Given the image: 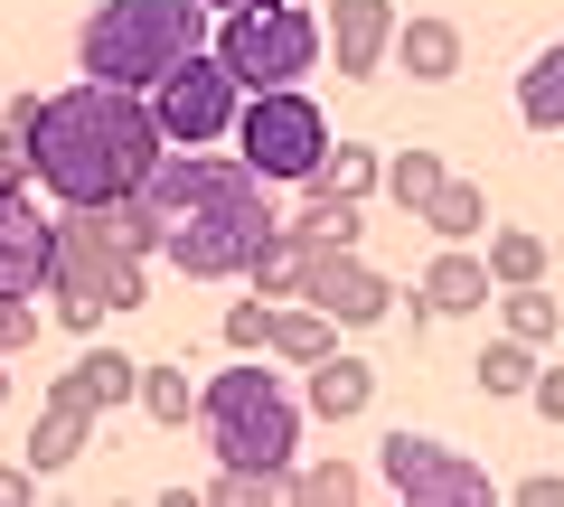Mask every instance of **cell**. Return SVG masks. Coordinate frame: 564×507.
Wrapping results in <instances>:
<instances>
[{"label": "cell", "mask_w": 564, "mask_h": 507, "mask_svg": "<svg viewBox=\"0 0 564 507\" xmlns=\"http://www.w3.org/2000/svg\"><path fill=\"white\" fill-rule=\"evenodd\" d=\"M20 122H29L39 188L57 207H113L170 161V132H161V113H151L141 85L85 76V85H66V95H29Z\"/></svg>", "instance_id": "1"}, {"label": "cell", "mask_w": 564, "mask_h": 507, "mask_svg": "<svg viewBox=\"0 0 564 507\" xmlns=\"http://www.w3.org/2000/svg\"><path fill=\"white\" fill-rule=\"evenodd\" d=\"M273 179H254L245 161H207V151H180L170 142V161L141 179V198L170 217V264L188 273V283H236V273H254V254L273 244V198H263Z\"/></svg>", "instance_id": "2"}, {"label": "cell", "mask_w": 564, "mask_h": 507, "mask_svg": "<svg viewBox=\"0 0 564 507\" xmlns=\"http://www.w3.org/2000/svg\"><path fill=\"white\" fill-rule=\"evenodd\" d=\"M207 47V0H95L76 29V66L104 85H151L170 76L180 57Z\"/></svg>", "instance_id": "3"}, {"label": "cell", "mask_w": 564, "mask_h": 507, "mask_svg": "<svg viewBox=\"0 0 564 507\" xmlns=\"http://www.w3.org/2000/svg\"><path fill=\"white\" fill-rule=\"evenodd\" d=\"M141 264L113 235V207H66L57 217V273H47V310L66 329H104L113 310H141Z\"/></svg>", "instance_id": "4"}, {"label": "cell", "mask_w": 564, "mask_h": 507, "mask_svg": "<svg viewBox=\"0 0 564 507\" xmlns=\"http://www.w3.org/2000/svg\"><path fill=\"white\" fill-rule=\"evenodd\" d=\"M198 423H207V442H217L226 470H292V451H302V405H292L282 376H263L254 357H236L226 376H207Z\"/></svg>", "instance_id": "5"}, {"label": "cell", "mask_w": 564, "mask_h": 507, "mask_svg": "<svg viewBox=\"0 0 564 507\" xmlns=\"http://www.w3.org/2000/svg\"><path fill=\"white\" fill-rule=\"evenodd\" d=\"M236 161L254 169V179H273V188H311L321 161H329V113L302 85H263L236 113Z\"/></svg>", "instance_id": "6"}, {"label": "cell", "mask_w": 564, "mask_h": 507, "mask_svg": "<svg viewBox=\"0 0 564 507\" xmlns=\"http://www.w3.org/2000/svg\"><path fill=\"white\" fill-rule=\"evenodd\" d=\"M321 38L329 29L311 20L302 0H245V10H226L217 57L245 76V95H263V85H302L321 66Z\"/></svg>", "instance_id": "7"}, {"label": "cell", "mask_w": 564, "mask_h": 507, "mask_svg": "<svg viewBox=\"0 0 564 507\" xmlns=\"http://www.w3.org/2000/svg\"><path fill=\"white\" fill-rule=\"evenodd\" d=\"M151 113H161V132H170L180 151H207V142H226V132H236L245 76L217 57V47H198V57H180L161 85H151Z\"/></svg>", "instance_id": "8"}, {"label": "cell", "mask_w": 564, "mask_h": 507, "mask_svg": "<svg viewBox=\"0 0 564 507\" xmlns=\"http://www.w3.org/2000/svg\"><path fill=\"white\" fill-rule=\"evenodd\" d=\"M377 470H386V488H395V498H414V507H480V498H489V470L470 461V451L414 432V423L377 442Z\"/></svg>", "instance_id": "9"}, {"label": "cell", "mask_w": 564, "mask_h": 507, "mask_svg": "<svg viewBox=\"0 0 564 507\" xmlns=\"http://www.w3.org/2000/svg\"><path fill=\"white\" fill-rule=\"evenodd\" d=\"M302 301H321L339 329H377L386 310H395V283H386L377 264H358V244H329V235H321V254H311V283H302Z\"/></svg>", "instance_id": "10"}, {"label": "cell", "mask_w": 564, "mask_h": 507, "mask_svg": "<svg viewBox=\"0 0 564 507\" xmlns=\"http://www.w3.org/2000/svg\"><path fill=\"white\" fill-rule=\"evenodd\" d=\"M95 423H104V395L85 386V366H66L57 386H47L39 423H29V451H20V461H29V470L47 480V470H66V461L85 451V442H95Z\"/></svg>", "instance_id": "11"}, {"label": "cell", "mask_w": 564, "mask_h": 507, "mask_svg": "<svg viewBox=\"0 0 564 507\" xmlns=\"http://www.w3.org/2000/svg\"><path fill=\"white\" fill-rule=\"evenodd\" d=\"M47 273H57V217L29 188H0V291H29L39 301Z\"/></svg>", "instance_id": "12"}, {"label": "cell", "mask_w": 564, "mask_h": 507, "mask_svg": "<svg viewBox=\"0 0 564 507\" xmlns=\"http://www.w3.org/2000/svg\"><path fill=\"white\" fill-rule=\"evenodd\" d=\"M489 291H499V273H489V254H462V244H443V254L423 264L414 301L433 310V320H462V310H489Z\"/></svg>", "instance_id": "13"}, {"label": "cell", "mask_w": 564, "mask_h": 507, "mask_svg": "<svg viewBox=\"0 0 564 507\" xmlns=\"http://www.w3.org/2000/svg\"><path fill=\"white\" fill-rule=\"evenodd\" d=\"M395 10L386 0H329V47H339V76H377V57L395 47Z\"/></svg>", "instance_id": "14"}, {"label": "cell", "mask_w": 564, "mask_h": 507, "mask_svg": "<svg viewBox=\"0 0 564 507\" xmlns=\"http://www.w3.org/2000/svg\"><path fill=\"white\" fill-rule=\"evenodd\" d=\"M311 254H321V225H311V217H282V225H273V244L254 254V291H263V301H302Z\"/></svg>", "instance_id": "15"}, {"label": "cell", "mask_w": 564, "mask_h": 507, "mask_svg": "<svg viewBox=\"0 0 564 507\" xmlns=\"http://www.w3.org/2000/svg\"><path fill=\"white\" fill-rule=\"evenodd\" d=\"M302 376H311V414H329V423H348V414L377 405V366L367 357H339V348H329V357L302 366Z\"/></svg>", "instance_id": "16"}, {"label": "cell", "mask_w": 564, "mask_h": 507, "mask_svg": "<svg viewBox=\"0 0 564 507\" xmlns=\"http://www.w3.org/2000/svg\"><path fill=\"white\" fill-rule=\"evenodd\" d=\"M395 66L414 85H452V76H462V29H452V20H404L395 29Z\"/></svg>", "instance_id": "17"}, {"label": "cell", "mask_w": 564, "mask_h": 507, "mask_svg": "<svg viewBox=\"0 0 564 507\" xmlns=\"http://www.w3.org/2000/svg\"><path fill=\"white\" fill-rule=\"evenodd\" d=\"M518 122H527V132H564V38L527 57V76H518Z\"/></svg>", "instance_id": "18"}, {"label": "cell", "mask_w": 564, "mask_h": 507, "mask_svg": "<svg viewBox=\"0 0 564 507\" xmlns=\"http://www.w3.org/2000/svg\"><path fill=\"white\" fill-rule=\"evenodd\" d=\"M443 179H452L443 151H395V161H386V198H395L404 217H423V207L443 198Z\"/></svg>", "instance_id": "19"}, {"label": "cell", "mask_w": 564, "mask_h": 507, "mask_svg": "<svg viewBox=\"0 0 564 507\" xmlns=\"http://www.w3.org/2000/svg\"><path fill=\"white\" fill-rule=\"evenodd\" d=\"M470 376H480V395H527V386H536V339H508V329H499Z\"/></svg>", "instance_id": "20"}, {"label": "cell", "mask_w": 564, "mask_h": 507, "mask_svg": "<svg viewBox=\"0 0 564 507\" xmlns=\"http://www.w3.org/2000/svg\"><path fill=\"white\" fill-rule=\"evenodd\" d=\"M329 329H339V320H329L321 301H311V310H273V357L282 366H321L329 357Z\"/></svg>", "instance_id": "21"}, {"label": "cell", "mask_w": 564, "mask_h": 507, "mask_svg": "<svg viewBox=\"0 0 564 507\" xmlns=\"http://www.w3.org/2000/svg\"><path fill=\"white\" fill-rule=\"evenodd\" d=\"M414 225H433V235H443V244H470V235H480V225H489V198H480V188H470V179H443V198L423 207Z\"/></svg>", "instance_id": "22"}, {"label": "cell", "mask_w": 564, "mask_h": 507, "mask_svg": "<svg viewBox=\"0 0 564 507\" xmlns=\"http://www.w3.org/2000/svg\"><path fill=\"white\" fill-rule=\"evenodd\" d=\"M489 273H499V291L545 283V235H527V225H499V235H489Z\"/></svg>", "instance_id": "23"}, {"label": "cell", "mask_w": 564, "mask_h": 507, "mask_svg": "<svg viewBox=\"0 0 564 507\" xmlns=\"http://www.w3.org/2000/svg\"><path fill=\"white\" fill-rule=\"evenodd\" d=\"M207 386H188V366H141V414L151 423H188Z\"/></svg>", "instance_id": "24"}, {"label": "cell", "mask_w": 564, "mask_h": 507, "mask_svg": "<svg viewBox=\"0 0 564 507\" xmlns=\"http://www.w3.org/2000/svg\"><path fill=\"white\" fill-rule=\"evenodd\" d=\"M499 329H508V339H555V329H564V301H545V283H518V291H508V301H499Z\"/></svg>", "instance_id": "25"}, {"label": "cell", "mask_w": 564, "mask_h": 507, "mask_svg": "<svg viewBox=\"0 0 564 507\" xmlns=\"http://www.w3.org/2000/svg\"><path fill=\"white\" fill-rule=\"evenodd\" d=\"M377 179H386V161H377V151H358V142H329V161H321V179H311V188H329V198H367Z\"/></svg>", "instance_id": "26"}, {"label": "cell", "mask_w": 564, "mask_h": 507, "mask_svg": "<svg viewBox=\"0 0 564 507\" xmlns=\"http://www.w3.org/2000/svg\"><path fill=\"white\" fill-rule=\"evenodd\" d=\"M76 366H85V386L104 395V414H113V405H132V395H141V366L122 357V348H95V357H76Z\"/></svg>", "instance_id": "27"}, {"label": "cell", "mask_w": 564, "mask_h": 507, "mask_svg": "<svg viewBox=\"0 0 564 507\" xmlns=\"http://www.w3.org/2000/svg\"><path fill=\"white\" fill-rule=\"evenodd\" d=\"M358 207H367V198H329V188H311V207H302V217L321 225L329 244H358Z\"/></svg>", "instance_id": "28"}, {"label": "cell", "mask_w": 564, "mask_h": 507, "mask_svg": "<svg viewBox=\"0 0 564 507\" xmlns=\"http://www.w3.org/2000/svg\"><path fill=\"white\" fill-rule=\"evenodd\" d=\"M292 498H358V470H348V461H321V470H292Z\"/></svg>", "instance_id": "29"}, {"label": "cell", "mask_w": 564, "mask_h": 507, "mask_svg": "<svg viewBox=\"0 0 564 507\" xmlns=\"http://www.w3.org/2000/svg\"><path fill=\"white\" fill-rule=\"evenodd\" d=\"M226 348H273V301H263V291L226 310Z\"/></svg>", "instance_id": "30"}, {"label": "cell", "mask_w": 564, "mask_h": 507, "mask_svg": "<svg viewBox=\"0 0 564 507\" xmlns=\"http://www.w3.org/2000/svg\"><path fill=\"white\" fill-rule=\"evenodd\" d=\"M29 179H39V161H29V122L10 113V122H0V188H29Z\"/></svg>", "instance_id": "31"}, {"label": "cell", "mask_w": 564, "mask_h": 507, "mask_svg": "<svg viewBox=\"0 0 564 507\" xmlns=\"http://www.w3.org/2000/svg\"><path fill=\"white\" fill-rule=\"evenodd\" d=\"M29 339H39V310H29V291H0V357H20Z\"/></svg>", "instance_id": "32"}, {"label": "cell", "mask_w": 564, "mask_h": 507, "mask_svg": "<svg viewBox=\"0 0 564 507\" xmlns=\"http://www.w3.org/2000/svg\"><path fill=\"white\" fill-rule=\"evenodd\" d=\"M527 405H536L545 423H564V366H536V386H527Z\"/></svg>", "instance_id": "33"}, {"label": "cell", "mask_w": 564, "mask_h": 507, "mask_svg": "<svg viewBox=\"0 0 564 507\" xmlns=\"http://www.w3.org/2000/svg\"><path fill=\"white\" fill-rule=\"evenodd\" d=\"M518 498L527 507H564V480H555V470H536V480H518Z\"/></svg>", "instance_id": "34"}, {"label": "cell", "mask_w": 564, "mask_h": 507, "mask_svg": "<svg viewBox=\"0 0 564 507\" xmlns=\"http://www.w3.org/2000/svg\"><path fill=\"white\" fill-rule=\"evenodd\" d=\"M29 488H39V470H29V461H20V470H0V507H20Z\"/></svg>", "instance_id": "35"}, {"label": "cell", "mask_w": 564, "mask_h": 507, "mask_svg": "<svg viewBox=\"0 0 564 507\" xmlns=\"http://www.w3.org/2000/svg\"><path fill=\"white\" fill-rule=\"evenodd\" d=\"M207 10H217V20H226V10H245V0H207Z\"/></svg>", "instance_id": "36"}, {"label": "cell", "mask_w": 564, "mask_h": 507, "mask_svg": "<svg viewBox=\"0 0 564 507\" xmlns=\"http://www.w3.org/2000/svg\"><path fill=\"white\" fill-rule=\"evenodd\" d=\"M0 405H10V376H0Z\"/></svg>", "instance_id": "37"}]
</instances>
